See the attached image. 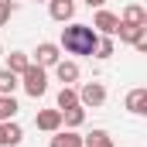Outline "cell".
<instances>
[{
  "label": "cell",
  "mask_w": 147,
  "mask_h": 147,
  "mask_svg": "<svg viewBox=\"0 0 147 147\" xmlns=\"http://www.w3.org/2000/svg\"><path fill=\"white\" fill-rule=\"evenodd\" d=\"M96 41H99V34L92 31V24H69V28H62V45L58 48H65L69 55H92Z\"/></svg>",
  "instance_id": "obj_1"
},
{
  "label": "cell",
  "mask_w": 147,
  "mask_h": 147,
  "mask_svg": "<svg viewBox=\"0 0 147 147\" xmlns=\"http://www.w3.org/2000/svg\"><path fill=\"white\" fill-rule=\"evenodd\" d=\"M21 79H24L21 86H24V92H28V96H34V99H38V96H45V92H48V72H45L41 65H34V62L21 72Z\"/></svg>",
  "instance_id": "obj_2"
},
{
  "label": "cell",
  "mask_w": 147,
  "mask_h": 147,
  "mask_svg": "<svg viewBox=\"0 0 147 147\" xmlns=\"http://www.w3.org/2000/svg\"><path fill=\"white\" fill-rule=\"evenodd\" d=\"M106 103V86L103 82H86L79 89V106H103Z\"/></svg>",
  "instance_id": "obj_3"
},
{
  "label": "cell",
  "mask_w": 147,
  "mask_h": 147,
  "mask_svg": "<svg viewBox=\"0 0 147 147\" xmlns=\"http://www.w3.org/2000/svg\"><path fill=\"white\" fill-rule=\"evenodd\" d=\"M34 65H41V69H51L55 62H62V48L58 45H51V41H41L38 45V51H34Z\"/></svg>",
  "instance_id": "obj_4"
},
{
  "label": "cell",
  "mask_w": 147,
  "mask_h": 147,
  "mask_svg": "<svg viewBox=\"0 0 147 147\" xmlns=\"http://www.w3.org/2000/svg\"><path fill=\"white\" fill-rule=\"evenodd\" d=\"M116 28H120V17L116 14H110V10H96V17H92V31H103V34H116Z\"/></svg>",
  "instance_id": "obj_5"
},
{
  "label": "cell",
  "mask_w": 147,
  "mask_h": 147,
  "mask_svg": "<svg viewBox=\"0 0 147 147\" xmlns=\"http://www.w3.org/2000/svg\"><path fill=\"white\" fill-rule=\"evenodd\" d=\"M48 14H51L58 24H69L75 17V3L72 0H48Z\"/></svg>",
  "instance_id": "obj_6"
},
{
  "label": "cell",
  "mask_w": 147,
  "mask_h": 147,
  "mask_svg": "<svg viewBox=\"0 0 147 147\" xmlns=\"http://www.w3.org/2000/svg\"><path fill=\"white\" fill-rule=\"evenodd\" d=\"M38 130H45V134H55V130H62V110H41L34 116Z\"/></svg>",
  "instance_id": "obj_7"
},
{
  "label": "cell",
  "mask_w": 147,
  "mask_h": 147,
  "mask_svg": "<svg viewBox=\"0 0 147 147\" xmlns=\"http://www.w3.org/2000/svg\"><path fill=\"white\" fill-rule=\"evenodd\" d=\"M116 34H120V41H127V45H134V41H140V38L147 34V24H123V21H120V28H116Z\"/></svg>",
  "instance_id": "obj_8"
},
{
  "label": "cell",
  "mask_w": 147,
  "mask_h": 147,
  "mask_svg": "<svg viewBox=\"0 0 147 147\" xmlns=\"http://www.w3.org/2000/svg\"><path fill=\"white\" fill-rule=\"evenodd\" d=\"M55 75H58V82L72 86V82H79V65L75 62H55Z\"/></svg>",
  "instance_id": "obj_9"
},
{
  "label": "cell",
  "mask_w": 147,
  "mask_h": 147,
  "mask_svg": "<svg viewBox=\"0 0 147 147\" xmlns=\"http://www.w3.org/2000/svg\"><path fill=\"white\" fill-rule=\"evenodd\" d=\"M62 123L69 127V130H75V127H82L86 123V106H69V110H62Z\"/></svg>",
  "instance_id": "obj_10"
},
{
  "label": "cell",
  "mask_w": 147,
  "mask_h": 147,
  "mask_svg": "<svg viewBox=\"0 0 147 147\" xmlns=\"http://www.w3.org/2000/svg\"><path fill=\"white\" fill-rule=\"evenodd\" d=\"M48 147H82V137L75 130H55V137H51Z\"/></svg>",
  "instance_id": "obj_11"
},
{
  "label": "cell",
  "mask_w": 147,
  "mask_h": 147,
  "mask_svg": "<svg viewBox=\"0 0 147 147\" xmlns=\"http://www.w3.org/2000/svg\"><path fill=\"white\" fill-rule=\"evenodd\" d=\"M127 110L137 113V116H144L147 113V89H134V92L127 96Z\"/></svg>",
  "instance_id": "obj_12"
},
{
  "label": "cell",
  "mask_w": 147,
  "mask_h": 147,
  "mask_svg": "<svg viewBox=\"0 0 147 147\" xmlns=\"http://www.w3.org/2000/svg\"><path fill=\"white\" fill-rule=\"evenodd\" d=\"M82 147H113V137L106 130H92V134L82 137Z\"/></svg>",
  "instance_id": "obj_13"
},
{
  "label": "cell",
  "mask_w": 147,
  "mask_h": 147,
  "mask_svg": "<svg viewBox=\"0 0 147 147\" xmlns=\"http://www.w3.org/2000/svg\"><path fill=\"white\" fill-rule=\"evenodd\" d=\"M28 65H31V58H28L24 51H10V55H7V72L21 75L24 69H28Z\"/></svg>",
  "instance_id": "obj_14"
},
{
  "label": "cell",
  "mask_w": 147,
  "mask_h": 147,
  "mask_svg": "<svg viewBox=\"0 0 147 147\" xmlns=\"http://www.w3.org/2000/svg\"><path fill=\"white\" fill-rule=\"evenodd\" d=\"M120 21H123V24H147V10L140 7V3H130V7L123 10Z\"/></svg>",
  "instance_id": "obj_15"
},
{
  "label": "cell",
  "mask_w": 147,
  "mask_h": 147,
  "mask_svg": "<svg viewBox=\"0 0 147 147\" xmlns=\"http://www.w3.org/2000/svg\"><path fill=\"white\" fill-rule=\"evenodd\" d=\"M3 137H7V147H17L21 140H24V130H21V123L7 120V123H3Z\"/></svg>",
  "instance_id": "obj_16"
},
{
  "label": "cell",
  "mask_w": 147,
  "mask_h": 147,
  "mask_svg": "<svg viewBox=\"0 0 147 147\" xmlns=\"http://www.w3.org/2000/svg\"><path fill=\"white\" fill-rule=\"evenodd\" d=\"M17 110H21V106H17V99H14V96H0V123L14 120V116H17Z\"/></svg>",
  "instance_id": "obj_17"
},
{
  "label": "cell",
  "mask_w": 147,
  "mask_h": 147,
  "mask_svg": "<svg viewBox=\"0 0 147 147\" xmlns=\"http://www.w3.org/2000/svg\"><path fill=\"white\" fill-rule=\"evenodd\" d=\"M21 82H17V75L7 72V69H0V96H14V89H17Z\"/></svg>",
  "instance_id": "obj_18"
},
{
  "label": "cell",
  "mask_w": 147,
  "mask_h": 147,
  "mask_svg": "<svg viewBox=\"0 0 147 147\" xmlns=\"http://www.w3.org/2000/svg\"><path fill=\"white\" fill-rule=\"evenodd\" d=\"M79 103V92H75L72 86H62V92H58V110H69Z\"/></svg>",
  "instance_id": "obj_19"
},
{
  "label": "cell",
  "mask_w": 147,
  "mask_h": 147,
  "mask_svg": "<svg viewBox=\"0 0 147 147\" xmlns=\"http://www.w3.org/2000/svg\"><path fill=\"white\" fill-rule=\"evenodd\" d=\"M92 55H96V58H110V55H113V38H110V34H106V38H99Z\"/></svg>",
  "instance_id": "obj_20"
},
{
  "label": "cell",
  "mask_w": 147,
  "mask_h": 147,
  "mask_svg": "<svg viewBox=\"0 0 147 147\" xmlns=\"http://www.w3.org/2000/svg\"><path fill=\"white\" fill-rule=\"evenodd\" d=\"M10 14H14V3H10V0H0V28L10 21Z\"/></svg>",
  "instance_id": "obj_21"
},
{
  "label": "cell",
  "mask_w": 147,
  "mask_h": 147,
  "mask_svg": "<svg viewBox=\"0 0 147 147\" xmlns=\"http://www.w3.org/2000/svg\"><path fill=\"white\" fill-rule=\"evenodd\" d=\"M86 3H89V7H96V10H99V7H103V3H106V0H86Z\"/></svg>",
  "instance_id": "obj_22"
},
{
  "label": "cell",
  "mask_w": 147,
  "mask_h": 147,
  "mask_svg": "<svg viewBox=\"0 0 147 147\" xmlns=\"http://www.w3.org/2000/svg\"><path fill=\"white\" fill-rule=\"evenodd\" d=\"M3 144H7V137H3V123H0V147H3Z\"/></svg>",
  "instance_id": "obj_23"
},
{
  "label": "cell",
  "mask_w": 147,
  "mask_h": 147,
  "mask_svg": "<svg viewBox=\"0 0 147 147\" xmlns=\"http://www.w3.org/2000/svg\"><path fill=\"white\" fill-rule=\"evenodd\" d=\"M38 3H48V0H38Z\"/></svg>",
  "instance_id": "obj_24"
},
{
  "label": "cell",
  "mask_w": 147,
  "mask_h": 147,
  "mask_svg": "<svg viewBox=\"0 0 147 147\" xmlns=\"http://www.w3.org/2000/svg\"><path fill=\"white\" fill-rule=\"evenodd\" d=\"M0 55H3V48H0Z\"/></svg>",
  "instance_id": "obj_25"
}]
</instances>
